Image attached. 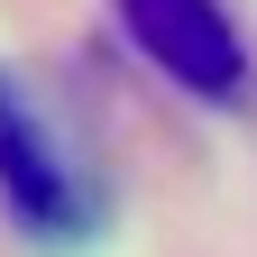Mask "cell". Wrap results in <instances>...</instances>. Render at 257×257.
<instances>
[{"label":"cell","instance_id":"obj_2","mask_svg":"<svg viewBox=\"0 0 257 257\" xmlns=\"http://www.w3.org/2000/svg\"><path fill=\"white\" fill-rule=\"evenodd\" d=\"M119 37L138 46L147 74H166L175 92H193V101H248L257 64H248V37L230 19V0H110Z\"/></svg>","mask_w":257,"mask_h":257},{"label":"cell","instance_id":"obj_1","mask_svg":"<svg viewBox=\"0 0 257 257\" xmlns=\"http://www.w3.org/2000/svg\"><path fill=\"white\" fill-rule=\"evenodd\" d=\"M0 211L28 239H55V248L101 220V193H92L83 156L55 138V119L37 110V92L19 74H0Z\"/></svg>","mask_w":257,"mask_h":257}]
</instances>
